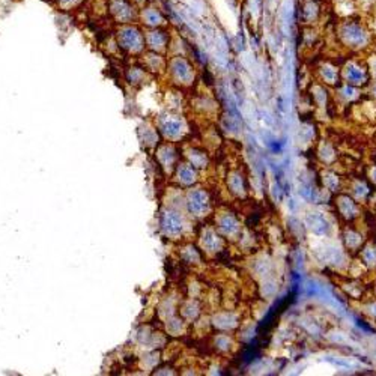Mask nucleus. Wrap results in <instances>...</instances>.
<instances>
[{
    "label": "nucleus",
    "mask_w": 376,
    "mask_h": 376,
    "mask_svg": "<svg viewBox=\"0 0 376 376\" xmlns=\"http://www.w3.org/2000/svg\"><path fill=\"white\" fill-rule=\"evenodd\" d=\"M182 259L185 263H190V265H202V260H203V253L202 250L194 245V244H188L184 252H182Z\"/></svg>",
    "instance_id": "obj_16"
},
{
    "label": "nucleus",
    "mask_w": 376,
    "mask_h": 376,
    "mask_svg": "<svg viewBox=\"0 0 376 376\" xmlns=\"http://www.w3.org/2000/svg\"><path fill=\"white\" fill-rule=\"evenodd\" d=\"M173 72H175L176 80L182 86H188V85H191V83H194V68L184 59L176 60V65L173 67Z\"/></svg>",
    "instance_id": "obj_13"
},
{
    "label": "nucleus",
    "mask_w": 376,
    "mask_h": 376,
    "mask_svg": "<svg viewBox=\"0 0 376 376\" xmlns=\"http://www.w3.org/2000/svg\"><path fill=\"white\" fill-rule=\"evenodd\" d=\"M163 227L167 235L182 236L187 229L185 214H181L178 211H167L163 217Z\"/></svg>",
    "instance_id": "obj_7"
},
{
    "label": "nucleus",
    "mask_w": 376,
    "mask_h": 376,
    "mask_svg": "<svg viewBox=\"0 0 376 376\" xmlns=\"http://www.w3.org/2000/svg\"><path fill=\"white\" fill-rule=\"evenodd\" d=\"M367 200L370 202L372 211H373V212H376V191H373V194L370 193V196H369V199H367Z\"/></svg>",
    "instance_id": "obj_25"
},
{
    "label": "nucleus",
    "mask_w": 376,
    "mask_h": 376,
    "mask_svg": "<svg viewBox=\"0 0 376 376\" xmlns=\"http://www.w3.org/2000/svg\"><path fill=\"white\" fill-rule=\"evenodd\" d=\"M210 324L220 332H229V331H234L235 328H238L239 316L232 310H221V311L214 313Z\"/></svg>",
    "instance_id": "obj_8"
},
{
    "label": "nucleus",
    "mask_w": 376,
    "mask_h": 376,
    "mask_svg": "<svg viewBox=\"0 0 376 376\" xmlns=\"http://www.w3.org/2000/svg\"><path fill=\"white\" fill-rule=\"evenodd\" d=\"M199 248L203 255L214 256L224 250V238L217 232L215 227L206 226L199 235Z\"/></svg>",
    "instance_id": "obj_4"
},
{
    "label": "nucleus",
    "mask_w": 376,
    "mask_h": 376,
    "mask_svg": "<svg viewBox=\"0 0 376 376\" xmlns=\"http://www.w3.org/2000/svg\"><path fill=\"white\" fill-rule=\"evenodd\" d=\"M303 224L311 235H315L319 239L329 238V235L332 234V229H334L328 215L324 212H319V211H313V212L306 214Z\"/></svg>",
    "instance_id": "obj_3"
},
{
    "label": "nucleus",
    "mask_w": 376,
    "mask_h": 376,
    "mask_svg": "<svg viewBox=\"0 0 376 376\" xmlns=\"http://www.w3.org/2000/svg\"><path fill=\"white\" fill-rule=\"evenodd\" d=\"M161 131L167 139L179 140L187 133V125L184 119H181V116H169V119H165L163 122Z\"/></svg>",
    "instance_id": "obj_9"
},
{
    "label": "nucleus",
    "mask_w": 376,
    "mask_h": 376,
    "mask_svg": "<svg viewBox=\"0 0 376 376\" xmlns=\"http://www.w3.org/2000/svg\"><path fill=\"white\" fill-rule=\"evenodd\" d=\"M336 210L340 215V218L346 221L357 220L361 214L360 205L351 194H339L336 197Z\"/></svg>",
    "instance_id": "obj_6"
},
{
    "label": "nucleus",
    "mask_w": 376,
    "mask_h": 376,
    "mask_svg": "<svg viewBox=\"0 0 376 376\" xmlns=\"http://www.w3.org/2000/svg\"><path fill=\"white\" fill-rule=\"evenodd\" d=\"M185 210L196 220L208 217L212 211V200L210 193L199 187L190 188L185 196Z\"/></svg>",
    "instance_id": "obj_1"
},
{
    "label": "nucleus",
    "mask_w": 376,
    "mask_h": 376,
    "mask_svg": "<svg viewBox=\"0 0 376 376\" xmlns=\"http://www.w3.org/2000/svg\"><path fill=\"white\" fill-rule=\"evenodd\" d=\"M322 185L327 191L329 193H339L340 187H342V181L340 176L334 172H324L322 173Z\"/></svg>",
    "instance_id": "obj_18"
},
{
    "label": "nucleus",
    "mask_w": 376,
    "mask_h": 376,
    "mask_svg": "<svg viewBox=\"0 0 376 376\" xmlns=\"http://www.w3.org/2000/svg\"><path fill=\"white\" fill-rule=\"evenodd\" d=\"M277 290H279V284H277L276 280H273L271 277L262 279V286H260V295H262V298H266V300L273 298L277 294Z\"/></svg>",
    "instance_id": "obj_22"
},
{
    "label": "nucleus",
    "mask_w": 376,
    "mask_h": 376,
    "mask_svg": "<svg viewBox=\"0 0 376 376\" xmlns=\"http://www.w3.org/2000/svg\"><path fill=\"white\" fill-rule=\"evenodd\" d=\"M217 232L224 238V239H239L241 234H242V226L239 218L236 217L235 212L229 211V210H223L218 211V214H215V226Z\"/></svg>",
    "instance_id": "obj_2"
},
{
    "label": "nucleus",
    "mask_w": 376,
    "mask_h": 376,
    "mask_svg": "<svg viewBox=\"0 0 376 376\" xmlns=\"http://www.w3.org/2000/svg\"><path fill=\"white\" fill-rule=\"evenodd\" d=\"M226 184L229 191H231L232 196L235 197H245L247 194V184H245V178L241 173V170H231L227 173L226 178Z\"/></svg>",
    "instance_id": "obj_11"
},
{
    "label": "nucleus",
    "mask_w": 376,
    "mask_h": 376,
    "mask_svg": "<svg viewBox=\"0 0 376 376\" xmlns=\"http://www.w3.org/2000/svg\"><path fill=\"white\" fill-rule=\"evenodd\" d=\"M366 313L370 318L376 319V301H372L366 306Z\"/></svg>",
    "instance_id": "obj_24"
},
{
    "label": "nucleus",
    "mask_w": 376,
    "mask_h": 376,
    "mask_svg": "<svg viewBox=\"0 0 376 376\" xmlns=\"http://www.w3.org/2000/svg\"><path fill=\"white\" fill-rule=\"evenodd\" d=\"M318 157L325 164H331L332 161H336V158H337L336 151H334L332 144H329V143H322L321 144V148L318 149Z\"/></svg>",
    "instance_id": "obj_23"
},
{
    "label": "nucleus",
    "mask_w": 376,
    "mask_h": 376,
    "mask_svg": "<svg viewBox=\"0 0 376 376\" xmlns=\"http://www.w3.org/2000/svg\"><path fill=\"white\" fill-rule=\"evenodd\" d=\"M342 78L345 80L346 85L361 88L369 85V71L366 67L358 65L357 62H348V64L342 68L340 72Z\"/></svg>",
    "instance_id": "obj_5"
},
{
    "label": "nucleus",
    "mask_w": 376,
    "mask_h": 376,
    "mask_svg": "<svg viewBox=\"0 0 376 376\" xmlns=\"http://www.w3.org/2000/svg\"><path fill=\"white\" fill-rule=\"evenodd\" d=\"M360 260L367 269L376 268V245L373 242H364L360 248Z\"/></svg>",
    "instance_id": "obj_15"
},
{
    "label": "nucleus",
    "mask_w": 376,
    "mask_h": 376,
    "mask_svg": "<svg viewBox=\"0 0 376 376\" xmlns=\"http://www.w3.org/2000/svg\"><path fill=\"white\" fill-rule=\"evenodd\" d=\"M185 154H187L185 155L187 161L190 163L194 169H197L199 172L206 169V167L210 165V155H208V152L205 149H200V148L193 146V148H190Z\"/></svg>",
    "instance_id": "obj_14"
},
{
    "label": "nucleus",
    "mask_w": 376,
    "mask_h": 376,
    "mask_svg": "<svg viewBox=\"0 0 376 376\" xmlns=\"http://www.w3.org/2000/svg\"><path fill=\"white\" fill-rule=\"evenodd\" d=\"M349 188H351V196L358 203L366 202L370 196V188L364 181H353Z\"/></svg>",
    "instance_id": "obj_17"
},
{
    "label": "nucleus",
    "mask_w": 376,
    "mask_h": 376,
    "mask_svg": "<svg viewBox=\"0 0 376 376\" xmlns=\"http://www.w3.org/2000/svg\"><path fill=\"white\" fill-rule=\"evenodd\" d=\"M342 241H343L345 250H348L349 253H353V252H360V248L364 244V236L357 229L346 227L342 235Z\"/></svg>",
    "instance_id": "obj_12"
},
{
    "label": "nucleus",
    "mask_w": 376,
    "mask_h": 376,
    "mask_svg": "<svg viewBox=\"0 0 376 376\" xmlns=\"http://www.w3.org/2000/svg\"><path fill=\"white\" fill-rule=\"evenodd\" d=\"M370 95H372V98L376 99V81L370 83Z\"/></svg>",
    "instance_id": "obj_26"
},
{
    "label": "nucleus",
    "mask_w": 376,
    "mask_h": 376,
    "mask_svg": "<svg viewBox=\"0 0 376 376\" xmlns=\"http://www.w3.org/2000/svg\"><path fill=\"white\" fill-rule=\"evenodd\" d=\"M182 316L187 321H193V322L197 321V318L200 316V306H199V303L194 298L191 301H188V303L184 304V307H182Z\"/></svg>",
    "instance_id": "obj_21"
},
{
    "label": "nucleus",
    "mask_w": 376,
    "mask_h": 376,
    "mask_svg": "<svg viewBox=\"0 0 376 376\" xmlns=\"http://www.w3.org/2000/svg\"><path fill=\"white\" fill-rule=\"evenodd\" d=\"M176 178L182 187H194L199 182V170L188 161H184L176 167Z\"/></svg>",
    "instance_id": "obj_10"
},
{
    "label": "nucleus",
    "mask_w": 376,
    "mask_h": 376,
    "mask_svg": "<svg viewBox=\"0 0 376 376\" xmlns=\"http://www.w3.org/2000/svg\"><path fill=\"white\" fill-rule=\"evenodd\" d=\"M214 346L218 352H231L234 348V339L227 332H220L214 336Z\"/></svg>",
    "instance_id": "obj_20"
},
{
    "label": "nucleus",
    "mask_w": 376,
    "mask_h": 376,
    "mask_svg": "<svg viewBox=\"0 0 376 376\" xmlns=\"http://www.w3.org/2000/svg\"><path fill=\"white\" fill-rule=\"evenodd\" d=\"M321 77H322V81L325 83V85L336 86L339 83V80H340V71L336 67L325 65V67L321 68Z\"/></svg>",
    "instance_id": "obj_19"
}]
</instances>
